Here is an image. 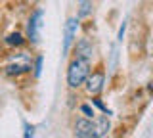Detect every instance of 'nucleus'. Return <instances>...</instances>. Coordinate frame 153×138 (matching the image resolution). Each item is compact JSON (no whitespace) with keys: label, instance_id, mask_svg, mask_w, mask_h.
Segmentation results:
<instances>
[{"label":"nucleus","instance_id":"1","mask_svg":"<svg viewBox=\"0 0 153 138\" xmlns=\"http://www.w3.org/2000/svg\"><path fill=\"white\" fill-rule=\"evenodd\" d=\"M88 75H90V58L76 56L69 63V69H67V84L71 88H79L84 84Z\"/></svg>","mask_w":153,"mask_h":138},{"label":"nucleus","instance_id":"2","mask_svg":"<svg viewBox=\"0 0 153 138\" xmlns=\"http://www.w3.org/2000/svg\"><path fill=\"white\" fill-rule=\"evenodd\" d=\"M103 81H105V77H103L102 71H96V73L88 75L86 81H84V83H86V92L92 94V96L100 94V92H102V88H103Z\"/></svg>","mask_w":153,"mask_h":138},{"label":"nucleus","instance_id":"3","mask_svg":"<svg viewBox=\"0 0 153 138\" xmlns=\"http://www.w3.org/2000/svg\"><path fill=\"white\" fill-rule=\"evenodd\" d=\"M75 136H80V138L94 136V123L90 121L88 117H86V119H79V121L75 123Z\"/></svg>","mask_w":153,"mask_h":138},{"label":"nucleus","instance_id":"4","mask_svg":"<svg viewBox=\"0 0 153 138\" xmlns=\"http://www.w3.org/2000/svg\"><path fill=\"white\" fill-rule=\"evenodd\" d=\"M19 60L21 61H13V63H10L6 67L8 75H21V73H27V71L31 69V60H29L27 56H21Z\"/></svg>","mask_w":153,"mask_h":138},{"label":"nucleus","instance_id":"5","mask_svg":"<svg viewBox=\"0 0 153 138\" xmlns=\"http://www.w3.org/2000/svg\"><path fill=\"white\" fill-rule=\"evenodd\" d=\"M76 19H69L65 25V39H63V52H69L71 44L75 40V33H76Z\"/></svg>","mask_w":153,"mask_h":138},{"label":"nucleus","instance_id":"6","mask_svg":"<svg viewBox=\"0 0 153 138\" xmlns=\"http://www.w3.org/2000/svg\"><path fill=\"white\" fill-rule=\"evenodd\" d=\"M40 19H42V12L38 10L33 13L31 21H29V39H31L33 42L38 40V29H40Z\"/></svg>","mask_w":153,"mask_h":138},{"label":"nucleus","instance_id":"7","mask_svg":"<svg viewBox=\"0 0 153 138\" xmlns=\"http://www.w3.org/2000/svg\"><path fill=\"white\" fill-rule=\"evenodd\" d=\"M107 131H109V119L105 115L98 117V121L94 123V136H105Z\"/></svg>","mask_w":153,"mask_h":138},{"label":"nucleus","instance_id":"8","mask_svg":"<svg viewBox=\"0 0 153 138\" xmlns=\"http://www.w3.org/2000/svg\"><path fill=\"white\" fill-rule=\"evenodd\" d=\"M90 54H92V48H90L88 40H80L79 44H76V56H82V58H90Z\"/></svg>","mask_w":153,"mask_h":138},{"label":"nucleus","instance_id":"9","mask_svg":"<svg viewBox=\"0 0 153 138\" xmlns=\"http://www.w3.org/2000/svg\"><path fill=\"white\" fill-rule=\"evenodd\" d=\"M6 42L10 46H21L23 42H25V39H23L19 33H12V35H8V39H6Z\"/></svg>","mask_w":153,"mask_h":138},{"label":"nucleus","instance_id":"10","mask_svg":"<svg viewBox=\"0 0 153 138\" xmlns=\"http://www.w3.org/2000/svg\"><path fill=\"white\" fill-rule=\"evenodd\" d=\"M90 8H92V4H90V0H80V10H79V17H84L90 13Z\"/></svg>","mask_w":153,"mask_h":138},{"label":"nucleus","instance_id":"11","mask_svg":"<svg viewBox=\"0 0 153 138\" xmlns=\"http://www.w3.org/2000/svg\"><path fill=\"white\" fill-rule=\"evenodd\" d=\"M80 111H82L88 119H92V117H94V111L90 109V106H80Z\"/></svg>","mask_w":153,"mask_h":138},{"label":"nucleus","instance_id":"12","mask_svg":"<svg viewBox=\"0 0 153 138\" xmlns=\"http://www.w3.org/2000/svg\"><path fill=\"white\" fill-rule=\"evenodd\" d=\"M40 69H42V58H38L36 60V65H35V75H36V77L40 75Z\"/></svg>","mask_w":153,"mask_h":138}]
</instances>
